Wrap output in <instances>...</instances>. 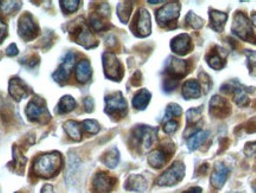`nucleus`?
<instances>
[{
    "instance_id": "obj_20",
    "label": "nucleus",
    "mask_w": 256,
    "mask_h": 193,
    "mask_svg": "<svg viewBox=\"0 0 256 193\" xmlns=\"http://www.w3.org/2000/svg\"><path fill=\"white\" fill-rule=\"evenodd\" d=\"M228 176L229 170L223 164H218V165H216L215 171L211 176V185L217 190H220L226 184V180H228Z\"/></svg>"
},
{
    "instance_id": "obj_37",
    "label": "nucleus",
    "mask_w": 256,
    "mask_h": 193,
    "mask_svg": "<svg viewBox=\"0 0 256 193\" xmlns=\"http://www.w3.org/2000/svg\"><path fill=\"white\" fill-rule=\"evenodd\" d=\"M186 22L188 24V26H191L194 30H198V28H203V19L198 17L197 14H194V12H188V14L186 16Z\"/></svg>"
},
{
    "instance_id": "obj_17",
    "label": "nucleus",
    "mask_w": 256,
    "mask_h": 193,
    "mask_svg": "<svg viewBox=\"0 0 256 193\" xmlns=\"http://www.w3.org/2000/svg\"><path fill=\"white\" fill-rule=\"evenodd\" d=\"M171 49L174 54H179V56H185L192 50V42L191 37L186 34H179V36L174 37L171 42Z\"/></svg>"
},
{
    "instance_id": "obj_40",
    "label": "nucleus",
    "mask_w": 256,
    "mask_h": 193,
    "mask_svg": "<svg viewBox=\"0 0 256 193\" xmlns=\"http://www.w3.org/2000/svg\"><path fill=\"white\" fill-rule=\"evenodd\" d=\"M246 56L248 60V68L252 76H256V52L255 51L247 50L246 51Z\"/></svg>"
},
{
    "instance_id": "obj_26",
    "label": "nucleus",
    "mask_w": 256,
    "mask_h": 193,
    "mask_svg": "<svg viewBox=\"0 0 256 193\" xmlns=\"http://www.w3.org/2000/svg\"><path fill=\"white\" fill-rule=\"evenodd\" d=\"M127 191H134V192H144L147 188L146 179L142 176L133 174L127 179L126 184H124Z\"/></svg>"
},
{
    "instance_id": "obj_36",
    "label": "nucleus",
    "mask_w": 256,
    "mask_h": 193,
    "mask_svg": "<svg viewBox=\"0 0 256 193\" xmlns=\"http://www.w3.org/2000/svg\"><path fill=\"white\" fill-rule=\"evenodd\" d=\"M202 116V108H194L190 109L186 112V118H188V126H194L198 121L200 120Z\"/></svg>"
},
{
    "instance_id": "obj_41",
    "label": "nucleus",
    "mask_w": 256,
    "mask_h": 193,
    "mask_svg": "<svg viewBox=\"0 0 256 193\" xmlns=\"http://www.w3.org/2000/svg\"><path fill=\"white\" fill-rule=\"evenodd\" d=\"M178 127H179V124L177 121L168 120L164 126V132L166 134H174V133H176V132H177Z\"/></svg>"
},
{
    "instance_id": "obj_22",
    "label": "nucleus",
    "mask_w": 256,
    "mask_h": 193,
    "mask_svg": "<svg viewBox=\"0 0 256 193\" xmlns=\"http://www.w3.org/2000/svg\"><path fill=\"white\" fill-rule=\"evenodd\" d=\"M170 159V152L168 150H156L148 156V164L153 168H162Z\"/></svg>"
},
{
    "instance_id": "obj_44",
    "label": "nucleus",
    "mask_w": 256,
    "mask_h": 193,
    "mask_svg": "<svg viewBox=\"0 0 256 193\" xmlns=\"http://www.w3.org/2000/svg\"><path fill=\"white\" fill-rule=\"evenodd\" d=\"M244 154L248 156H256V142H249L246 144Z\"/></svg>"
},
{
    "instance_id": "obj_2",
    "label": "nucleus",
    "mask_w": 256,
    "mask_h": 193,
    "mask_svg": "<svg viewBox=\"0 0 256 193\" xmlns=\"http://www.w3.org/2000/svg\"><path fill=\"white\" fill-rule=\"evenodd\" d=\"M158 130L147 126H138L133 130L130 141L134 148H142L144 152L148 150L154 144Z\"/></svg>"
},
{
    "instance_id": "obj_9",
    "label": "nucleus",
    "mask_w": 256,
    "mask_h": 193,
    "mask_svg": "<svg viewBox=\"0 0 256 193\" xmlns=\"http://www.w3.org/2000/svg\"><path fill=\"white\" fill-rule=\"evenodd\" d=\"M18 34L19 36L26 42L34 40L38 36V34H40V28H38L34 17L28 12V14H24L19 18Z\"/></svg>"
},
{
    "instance_id": "obj_52",
    "label": "nucleus",
    "mask_w": 256,
    "mask_h": 193,
    "mask_svg": "<svg viewBox=\"0 0 256 193\" xmlns=\"http://www.w3.org/2000/svg\"><path fill=\"white\" fill-rule=\"evenodd\" d=\"M252 24H254V26L256 28V14L252 16Z\"/></svg>"
},
{
    "instance_id": "obj_13",
    "label": "nucleus",
    "mask_w": 256,
    "mask_h": 193,
    "mask_svg": "<svg viewBox=\"0 0 256 193\" xmlns=\"http://www.w3.org/2000/svg\"><path fill=\"white\" fill-rule=\"evenodd\" d=\"M188 72V63L186 60H182L176 58V57H172L170 58V62L168 64V68H166V75L170 80H174V81H178L180 78L186 75Z\"/></svg>"
},
{
    "instance_id": "obj_47",
    "label": "nucleus",
    "mask_w": 256,
    "mask_h": 193,
    "mask_svg": "<svg viewBox=\"0 0 256 193\" xmlns=\"http://www.w3.org/2000/svg\"><path fill=\"white\" fill-rule=\"evenodd\" d=\"M84 107L86 109H87L88 112H92V110H94V101L90 98H86L84 100Z\"/></svg>"
},
{
    "instance_id": "obj_6",
    "label": "nucleus",
    "mask_w": 256,
    "mask_h": 193,
    "mask_svg": "<svg viewBox=\"0 0 256 193\" xmlns=\"http://www.w3.org/2000/svg\"><path fill=\"white\" fill-rule=\"evenodd\" d=\"M130 30L136 37H148L152 32L151 14L145 8H140L134 16V19L130 25Z\"/></svg>"
},
{
    "instance_id": "obj_43",
    "label": "nucleus",
    "mask_w": 256,
    "mask_h": 193,
    "mask_svg": "<svg viewBox=\"0 0 256 193\" xmlns=\"http://www.w3.org/2000/svg\"><path fill=\"white\" fill-rule=\"evenodd\" d=\"M200 86H206V92H208V90H209L210 88H211V80H210V77L206 75V74H204V72H200Z\"/></svg>"
},
{
    "instance_id": "obj_3",
    "label": "nucleus",
    "mask_w": 256,
    "mask_h": 193,
    "mask_svg": "<svg viewBox=\"0 0 256 193\" xmlns=\"http://www.w3.org/2000/svg\"><path fill=\"white\" fill-rule=\"evenodd\" d=\"M232 31L234 34L241 38L242 40L249 42V43L256 45V36L254 34V31H252V26L248 17L243 12H238L236 14L235 18H234Z\"/></svg>"
},
{
    "instance_id": "obj_29",
    "label": "nucleus",
    "mask_w": 256,
    "mask_h": 193,
    "mask_svg": "<svg viewBox=\"0 0 256 193\" xmlns=\"http://www.w3.org/2000/svg\"><path fill=\"white\" fill-rule=\"evenodd\" d=\"M64 130L66 132V134L74 141H81L82 140V130H81V124L76 121H68L64 124Z\"/></svg>"
},
{
    "instance_id": "obj_35",
    "label": "nucleus",
    "mask_w": 256,
    "mask_h": 193,
    "mask_svg": "<svg viewBox=\"0 0 256 193\" xmlns=\"http://www.w3.org/2000/svg\"><path fill=\"white\" fill-rule=\"evenodd\" d=\"M80 4H81L80 0H62V2H60L62 10L66 14H74V12L78 11L80 8Z\"/></svg>"
},
{
    "instance_id": "obj_1",
    "label": "nucleus",
    "mask_w": 256,
    "mask_h": 193,
    "mask_svg": "<svg viewBox=\"0 0 256 193\" xmlns=\"http://www.w3.org/2000/svg\"><path fill=\"white\" fill-rule=\"evenodd\" d=\"M62 165L63 159L58 152L42 154L34 160V172L40 178L50 179L58 174Z\"/></svg>"
},
{
    "instance_id": "obj_51",
    "label": "nucleus",
    "mask_w": 256,
    "mask_h": 193,
    "mask_svg": "<svg viewBox=\"0 0 256 193\" xmlns=\"http://www.w3.org/2000/svg\"><path fill=\"white\" fill-rule=\"evenodd\" d=\"M150 4H162V0H150Z\"/></svg>"
},
{
    "instance_id": "obj_21",
    "label": "nucleus",
    "mask_w": 256,
    "mask_h": 193,
    "mask_svg": "<svg viewBox=\"0 0 256 193\" xmlns=\"http://www.w3.org/2000/svg\"><path fill=\"white\" fill-rule=\"evenodd\" d=\"M26 162L28 159L24 156V154L22 153V150H19L17 146H14V160H12V162L8 164L10 168H11L14 173H17V174L23 176Z\"/></svg>"
},
{
    "instance_id": "obj_30",
    "label": "nucleus",
    "mask_w": 256,
    "mask_h": 193,
    "mask_svg": "<svg viewBox=\"0 0 256 193\" xmlns=\"http://www.w3.org/2000/svg\"><path fill=\"white\" fill-rule=\"evenodd\" d=\"M120 162V153L118 148H112L110 150H107L102 156V162L106 166L110 167V168H115L118 165H119Z\"/></svg>"
},
{
    "instance_id": "obj_46",
    "label": "nucleus",
    "mask_w": 256,
    "mask_h": 193,
    "mask_svg": "<svg viewBox=\"0 0 256 193\" xmlns=\"http://www.w3.org/2000/svg\"><path fill=\"white\" fill-rule=\"evenodd\" d=\"M246 130H247V133H249V134L255 133L256 132V120H250L249 122H247V124H246Z\"/></svg>"
},
{
    "instance_id": "obj_32",
    "label": "nucleus",
    "mask_w": 256,
    "mask_h": 193,
    "mask_svg": "<svg viewBox=\"0 0 256 193\" xmlns=\"http://www.w3.org/2000/svg\"><path fill=\"white\" fill-rule=\"evenodd\" d=\"M133 5L132 2H121V4L118 6V14H119L120 20L124 22V24H127L128 20H130V14H132Z\"/></svg>"
},
{
    "instance_id": "obj_27",
    "label": "nucleus",
    "mask_w": 256,
    "mask_h": 193,
    "mask_svg": "<svg viewBox=\"0 0 256 193\" xmlns=\"http://www.w3.org/2000/svg\"><path fill=\"white\" fill-rule=\"evenodd\" d=\"M151 92L148 90L142 89L140 90L138 94L134 96L133 98V107L138 109V110H145L147 106L150 104V101H151Z\"/></svg>"
},
{
    "instance_id": "obj_49",
    "label": "nucleus",
    "mask_w": 256,
    "mask_h": 193,
    "mask_svg": "<svg viewBox=\"0 0 256 193\" xmlns=\"http://www.w3.org/2000/svg\"><path fill=\"white\" fill-rule=\"evenodd\" d=\"M42 193H55V190H54L52 185H46L43 188H42Z\"/></svg>"
},
{
    "instance_id": "obj_8",
    "label": "nucleus",
    "mask_w": 256,
    "mask_h": 193,
    "mask_svg": "<svg viewBox=\"0 0 256 193\" xmlns=\"http://www.w3.org/2000/svg\"><path fill=\"white\" fill-rule=\"evenodd\" d=\"M104 75L112 81L120 82L124 77V69L118 57L112 52L104 54Z\"/></svg>"
},
{
    "instance_id": "obj_23",
    "label": "nucleus",
    "mask_w": 256,
    "mask_h": 193,
    "mask_svg": "<svg viewBox=\"0 0 256 193\" xmlns=\"http://www.w3.org/2000/svg\"><path fill=\"white\" fill-rule=\"evenodd\" d=\"M228 20V14L224 12L210 10V26L216 32H222L226 26V22Z\"/></svg>"
},
{
    "instance_id": "obj_4",
    "label": "nucleus",
    "mask_w": 256,
    "mask_h": 193,
    "mask_svg": "<svg viewBox=\"0 0 256 193\" xmlns=\"http://www.w3.org/2000/svg\"><path fill=\"white\" fill-rule=\"evenodd\" d=\"M26 116L30 121L38 122V124H48L50 121L51 115L46 108V104L43 98H34L28 102L26 109Z\"/></svg>"
},
{
    "instance_id": "obj_10",
    "label": "nucleus",
    "mask_w": 256,
    "mask_h": 193,
    "mask_svg": "<svg viewBox=\"0 0 256 193\" xmlns=\"http://www.w3.org/2000/svg\"><path fill=\"white\" fill-rule=\"evenodd\" d=\"M72 34L74 40L78 44L82 45V46H84L86 49H92V48L98 46V40H96L94 34H92V31L89 30L84 22L75 25L72 30Z\"/></svg>"
},
{
    "instance_id": "obj_39",
    "label": "nucleus",
    "mask_w": 256,
    "mask_h": 193,
    "mask_svg": "<svg viewBox=\"0 0 256 193\" xmlns=\"http://www.w3.org/2000/svg\"><path fill=\"white\" fill-rule=\"evenodd\" d=\"M182 107L176 104H168V109H166V115H165V118L166 120H170V118H179L182 115Z\"/></svg>"
},
{
    "instance_id": "obj_42",
    "label": "nucleus",
    "mask_w": 256,
    "mask_h": 193,
    "mask_svg": "<svg viewBox=\"0 0 256 193\" xmlns=\"http://www.w3.org/2000/svg\"><path fill=\"white\" fill-rule=\"evenodd\" d=\"M8 25H6V22L0 18V44L6 40V37H8Z\"/></svg>"
},
{
    "instance_id": "obj_24",
    "label": "nucleus",
    "mask_w": 256,
    "mask_h": 193,
    "mask_svg": "<svg viewBox=\"0 0 256 193\" xmlns=\"http://www.w3.org/2000/svg\"><path fill=\"white\" fill-rule=\"evenodd\" d=\"M75 75H76V80H78V82L82 83V84H84V83L90 81L92 75L90 63L86 60H81V62L78 64V66H76Z\"/></svg>"
},
{
    "instance_id": "obj_18",
    "label": "nucleus",
    "mask_w": 256,
    "mask_h": 193,
    "mask_svg": "<svg viewBox=\"0 0 256 193\" xmlns=\"http://www.w3.org/2000/svg\"><path fill=\"white\" fill-rule=\"evenodd\" d=\"M226 56H228V52L226 50L220 46H215L206 56L208 64L215 70L223 69L226 63Z\"/></svg>"
},
{
    "instance_id": "obj_38",
    "label": "nucleus",
    "mask_w": 256,
    "mask_h": 193,
    "mask_svg": "<svg viewBox=\"0 0 256 193\" xmlns=\"http://www.w3.org/2000/svg\"><path fill=\"white\" fill-rule=\"evenodd\" d=\"M82 127L89 134H98L100 132V124L94 120H86L82 122Z\"/></svg>"
},
{
    "instance_id": "obj_48",
    "label": "nucleus",
    "mask_w": 256,
    "mask_h": 193,
    "mask_svg": "<svg viewBox=\"0 0 256 193\" xmlns=\"http://www.w3.org/2000/svg\"><path fill=\"white\" fill-rule=\"evenodd\" d=\"M132 84L136 86L142 84V74H140L139 72H138L136 74V75L133 76V78H132Z\"/></svg>"
},
{
    "instance_id": "obj_45",
    "label": "nucleus",
    "mask_w": 256,
    "mask_h": 193,
    "mask_svg": "<svg viewBox=\"0 0 256 193\" xmlns=\"http://www.w3.org/2000/svg\"><path fill=\"white\" fill-rule=\"evenodd\" d=\"M18 52H19L18 48H17V45H16V44H11L8 48V50H6V54H8V56H10V57L17 56Z\"/></svg>"
},
{
    "instance_id": "obj_5",
    "label": "nucleus",
    "mask_w": 256,
    "mask_h": 193,
    "mask_svg": "<svg viewBox=\"0 0 256 193\" xmlns=\"http://www.w3.org/2000/svg\"><path fill=\"white\" fill-rule=\"evenodd\" d=\"M127 102L121 92H114L106 98V112L114 120H120L127 114Z\"/></svg>"
},
{
    "instance_id": "obj_14",
    "label": "nucleus",
    "mask_w": 256,
    "mask_h": 193,
    "mask_svg": "<svg viewBox=\"0 0 256 193\" xmlns=\"http://www.w3.org/2000/svg\"><path fill=\"white\" fill-rule=\"evenodd\" d=\"M116 179L104 172H98L92 179V191L95 193H110L114 190Z\"/></svg>"
},
{
    "instance_id": "obj_28",
    "label": "nucleus",
    "mask_w": 256,
    "mask_h": 193,
    "mask_svg": "<svg viewBox=\"0 0 256 193\" xmlns=\"http://www.w3.org/2000/svg\"><path fill=\"white\" fill-rule=\"evenodd\" d=\"M208 136H209V133H208V132H203V130L197 132V133L191 135L188 140V150H190L191 152H194V150L200 148L202 144L206 142Z\"/></svg>"
},
{
    "instance_id": "obj_16",
    "label": "nucleus",
    "mask_w": 256,
    "mask_h": 193,
    "mask_svg": "<svg viewBox=\"0 0 256 193\" xmlns=\"http://www.w3.org/2000/svg\"><path fill=\"white\" fill-rule=\"evenodd\" d=\"M224 86H228L232 90V94L234 98L235 104L240 106V107H247L249 104V96H248V88L242 86L238 82H232L230 84H226Z\"/></svg>"
},
{
    "instance_id": "obj_25",
    "label": "nucleus",
    "mask_w": 256,
    "mask_h": 193,
    "mask_svg": "<svg viewBox=\"0 0 256 193\" xmlns=\"http://www.w3.org/2000/svg\"><path fill=\"white\" fill-rule=\"evenodd\" d=\"M202 95V86L200 83L194 80L186 81L183 86V98L185 100L200 98Z\"/></svg>"
},
{
    "instance_id": "obj_7",
    "label": "nucleus",
    "mask_w": 256,
    "mask_h": 193,
    "mask_svg": "<svg viewBox=\"0 0 256 193\" xmlns=\"http://www.w3.org/2000/svg\"><path fill=\"white\" fill-rule=\"evenodd\" d=\"M185 176V166L183 162H176L168 170L162 173L156 180L159 186H174L183 180Z\"/></svg>"
},
{
    "instance_id": "obj_50",
    "label": "nucleus",
    "mask_w": 256,
    "mask_h": 193,
    "mask_svg": "<svg viewBox=\"0 0 256 193\" xmlns=\"http://www.w3.org/2000/svg\"><path fill=\"white\" fill-rule=\"evenodd\" d=\"M184 193H202V188H192L188 191H185Z\"/></svg>"
},
{
    "instance_id": "obj_12",
    "label": "nucleus",
    "mask_w": 256,
    "mask_h": 193,
    "mask_svg": "<svg viewBox=\"0 0 256 193\" xmlns=\"http://www.w3.org/2000/svg\"><path fill=\"white\" fill-rule=\"evenodd\" d=\"M76 62V54L72 52H69L64 58L63 63L60 64L58 69L56 70V72L54 74L52 77L54 80L60 84H64V83L68 82L70 75H72V70L74 69Z\"/></svg>"
},
{
    "instance_id": "obj_11",
    "label": "nucleus",
    "mask_w": 256,
    "mask_h": 193,
    "mask_svg": "<svg viewBox=\"0 0 256 193\" xmlns=\"http://www.w3.org/2000/svg\"><path fill=\"white\" fill-rule=\"evenodd\" d=\"M182 6L179 2H170V4L165 5L156 12V20L162 26H166V25L176 22V20L179 18V14H180Z\"/></svg>"
},
{
    "instance_id": "obj_15",
    "label": "nucleus",
    "mask_w": 256,
    "mask_h": 193,
    "mask_svg": "<svg viewBox=\"0 0 256 193\" xmlns=\"http://www.w3.org/2000/svg\"><path fill=\"white\" fill-rule=\"evenodd\" d=\"M232 112V107L228 100L220 98V95L214 96L210 101V114L216 118H226Z\"/></svg>"
},
{
    "instance_id": "obj_19",
    "label": "nucleus",
    "mask_w": 256,
    "mask_h": 193,
    "mask_svg": "<svg viewBox=\"0 0 256 193\" xmlns=\"http://www.w3.org/2000/svg\"><path fill=\"white\" fill-rule=\"evenodd\" d=\"M8 92L12 98L16 100L17 102H20L22 100L26 98L28 95L30 90H28V86L25 84L20 78H18V77H14V78H11V81H10Z\"/></svg>"
},
{
    "instance_id": "obj_33",
    "label": "nucleus",
    "mask_w": 256,
    "mask_h": 193,
    "mask_svg": "<svg viewBox=\"0 0 256 193\" xmlns=\"http://www.w3.org/2000/svg\"><path fill=\"white\" fill-rule=\"evenodd\" d=\"M22 8V2H0V12L6 16H12Z\"/></svg>"
},
{
    "instance_id": "obj_31",
    "label": "nucleus",
    "mask_w": 256,
    "mask_h": 193,
    "mask_svg": "<svg viewBox=\"0 0 256 193\" xmlns=\"http://www.w3.org/2000/svg\"><path fill=\"white\" fill-rule=\"evenodd\" d=\"M76 108V101L72 96H64L60 98L58 106H57V112L58 114H68Z\"/></svg>"
},
{
    "instance_id": "obj_34",
    "label": "nucleus",
    "mask_w": 256,
    "mask_h": 193,
    "mask_svg": "<svg viewBox=\"0 0 256 193\" xmlns=\"http://www.w3.org/2000/svg\"><path fill=\"white\" fill-rule=\"evenodd\" d=\"M89 22H90V26L94 28V31L96 32H102L110 28V26L106 24L104 18H102L101 16H98V14L90 16V18H89Z\"/></svg>"
}]
</instances>
